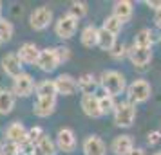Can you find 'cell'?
<instances>
[{
    "instance_id": "cell-1",
    "label": "cell",
    "mask_w": 161,
    "mask_h": 155,
    "mask_svg": "<svg viewBox=\"0 0 161 155\" xmlns=\"http://www.w3.org/2000/svg\"><path fill=\"white\" fill-rule=\"evenodd\" d=\"M98 83L103 89L105 94L116 97L119 94H123L127 85H125V76L119 70H103L102 76L98 78Z\"/></svg>"
},
{
    "instance_id": "cell-2",
    "label": "cell",
    "mask_w": 161,
    "mask_h": 155,
    "mask_svg": "<svg viewBox=\"0 0 161 155\" xmlns=\"http://www.w3.org/2000/svg\"><path fill=\"white\" fill-rule=\"evenodd\" d=\"M152 96V87L147 80H134V81L127 87V101L132 105L145 103Z\"/></svg>"
},
{
    "instance_id": "cell-3",
    "label": "cell",
    "mask_w": 161,
    "mask_h": 155,
    "mask_svg": "<svg viewBox=\"0 0 161 155\" xmlns=\"http://www.w3.org/2000/svg\"><path fill=\"white\" fill-rule=\"evenodd\" d=\"M114 125L119 128H130L134 125V119H136V105L129 103V101H121L116 103L114 108Z\"/></svg>"
},
{
    "instance_id": "cell-4",
    "label": "cell",
    "mask_w": 161,
    "mask_h": 155,
    "mask_svg": "<svg viewBox=\"0 0 161 155\" xmlns=\"http://www.w3.org/2000/svg\"><path fill=\"white\" fill-rule=\"evenodd\" d=\"M35 87H36V83L33 80V76L27 72H22L20 76L13 78L11 92L15 94V97H29L35 92Z\"/></svg>"
},
{
    "instance_id": "cell-5",
    "label": "cell",
    "mask_w": 161,
    "mask_h": 155,
    "mask_svg": "<svg viewBox=\"0 0 161 155\" xmlns=\"http://www.w3.org/2000/svg\"><path fill=\"white\" fill-rule=\"evenodd\" d=\"M53 22V9L47 6H40L29 15V25L35 31H44L47 29Z\"/></svg>"
},
{
    "instance_id": "cell-6",
    "label": "cell",
    "mask_w": 161,
    "mask_h": 155,
    "mask_svg": "<svg viewBox=\"0 0 161 155\" xmlns=\"http://www.w3.org/2000/svg\"><path fill=\"white\" fill-rule=\"evenodd\" d=\"M76 29H78V20H74L73 16H69L67 13L60 16L58 20H56V23H54V33H56V36L62 38V40L73 38Z\"/></svg>"
},
{
    "instance_id": "cell-7",
    "label": "cell",
    "mask_w": 161,
    "mask_h": 155,
    "mask_svg": "<svg viewBox=\"0 0 161 155\" xmlns=\"http://www.w3.org/2000/svg\"><path fill=\"white\" fill-rule=\"evenodd\" d=\"M36 67L42 72H54L58 69L60 63H58V58H56V52H54V47H47V49L40 51L36 59Z\"/></svg>"
},
{
    "instance_id": "cell-8",
    "label": "cell",
    "mask_w": 161,
    "mask_h": 155,
    "mask_svg": "<svg viewBox=\"0 0 161 155\" xmlns=\"http://www.w3.org/2000/svg\"><path fill=\"white\" fill-rule=\"evenodd\" d=\"M127 56L130 59V63L138 69H145L150 59H152V49L148 47H138V45H132L130 49L127 51Z\"/></svg>"
},
{
    "instance_id": "cell-9",
    "label": "cell",
    "mask_w": 161,
    "mask_h": 155,
    "mask_svg": "<svg viewBox=\"0 0 161 155\" xmlns=\"http://www.w3.org/2000/svg\"><path fill=\"white\" fill-rule=\"evenodd\" d=\"M54 144L60 152H65V153H71L76 150V135L71 128H60L58 133H56V141Z\"/></svg>"
},
{
    "instance_id": "cell-10",
    "label": "cell",
    "mask_w": 161,
    "mask_h": 155,
    "mask_svg": "<svg viewBox=\"0 0 161 155\" xmlns=\"http://www.w3.org/2000/svg\"><path fill=\"white\" fill-rule=\"evenodd\" d=\"M81 152H83V155H105L107 153V144L98 135H87L83 139V144H81Z\"/></svg>"
},
{
    "instance_id": "cell-11",
    "label": "cell",
    "mask_w": 161,
    "mask_h": 155,
    "mask_svg": "<svg viewBox=\"0 0 161 155\" xmlns=\"http://www.w3.org/2000/svg\"><path fill=\"white\" fill-rule=\"evenodd\" d=\"M2 69L11 78H16V76H20L24 72V65H22V61H20L16 52H8L2 58Z\"/></svg>"
},
{
    "instance_id": "cell-12",
    "label": "cell",
    "mask_w": 161,
    "mask_h": 155,
    "mask_svg": "<svg viewBox=\"0 0 161 155\" xmlns=\"http://www.w3.org/2000/svg\"><path fill=\"white\" fill-rule=\"evenodd\" d=\"M54 85H56V92L62 96H73L78 92V83L71 74H60L54 80Z\"/></svg>"
},
{
    "instance_id": "cell-13",
    "label": "cell",
    "mask_w": 161,
    "mask_h": 155,
    "mask_svg": "<svg viewBox=\"0 0 161 155\" xmlns=\"http://www.w3.org/2000/svg\"><path fill=\"white\" fill-rule=\"evenodd\" d=\"M56 110V97H36L33 105V114L36 117H49Z\"/></svg>"
},
{
    "instance_id": "cell-14",
    "label": "cell",
    "mask_w": 161,
    "mask_h": 155,
    "mask_svg": "<svg viewBox=\"0 0 161 155\" xmlns=\"http://www.w3.org/2000/svg\"><path fill=\"white\" fill-rule=\"evenodd\" d=\"M16 54H18L20 61H22V65H36L40 49L36 47V44H33V42H25V44L20 45V49H18Z\"/></svg>"
},
{
    "instance_id": "cell-15",
    "label": "cell",
    "mask_w": 161,
    "mask_h": 155,
    "mask_svg": "<svg viewBox=\"0 0 161 155\" xmlns=\"http://www.w3.org/2000/svg\"><path fill=\"white\" fill-rule=\"evenodd\" d=\"M134 15V4H132L130 0H118L114 2V6H112V16L118 18L121 23L129 22Z\"/></svg>"
},
{
    "instance_id": "cell-16",
    "label": "cell",
    "mask_w": 161,
    "mask_h": 155,
    "mask_svg": "<svg viewBox=\"0 0 161 155\" xmlns=\"http://www.w3.org/2000/svg\"><path fill=\"white\" fill-rule=\"evenodd\" d=\"M80 106H81V110H83V114H85L87 117H92V119L102 117L100 101H98V96H96V94H92V96H81Z\"/></svg>"
},
{
    "instance_id": "cell-17",
    "label": "cell",
    "mask_w": 161,
    "mask_h": 155,
    "mask_svg": "<svg viewBox=\"0 0 161 155\" xmlns=\"http://www.w3.org/2000/svg\"><path fill=\"white\" fill-rule=\"evenodd\" d=\"M134 148V141L130 135H116L110 142V152L114 155H129Z\"/></svg>"
},
{
    "instance_id": "cell-18",
    "label": "cell",
    "mask_w": 161,
    "mask_h": 155,
    "mask_svg": "<svg viewBox=\"0 0 161 155\" xmlns=\"http://www.w3.org/2000/svg\"><path fill=\"white\" fill-rule=\"evenodd\" d=\"M6 137L9 142H15V144H22L24 141H27V128L20 123L15 121L6 128Z\"/></svg>"
},
{
    "instance_id": "cell-19",
    "label": "cell",
    "mask_w": 161,
    "mask_h": 155,
    "mask_svg": "<svg viewBox=\"0 0 161 155\" xmlns=\"http://www.w3.org/2000/svg\"><path fill=\"white\" fill-rule=\"evenodd\" d=\"M76 83H78V90H80L83 96H92L96 92V89H98V78L96 76H92V74H81L80 78L76 80Z\"/></svg>"
},
{
    "instance_id": "cell-20",
    "label": "cell",
    "mask_w": 161,
    "mask_h": 155,
    "mask_svg": "<svg viewBox=\"0 0 161 155\" xmlns=\"http://www.w3.org/2000/svg\"><path fill=\"white\" fill-rule=\"evenodd\" d=\"M16 97L15 94L8 89H0V116H8L15 108Z\"/></svg>"
},
{
    "instance_id": "cell-21",
    "label": "cell",
    "mask_w": 161,
    "mask_h": 155,
    "mask_svg": "<svg viewBox=\"0 0 161 155\" xmlns=\"http://www.w3.org/2000/svg\"><path fill=\"white\" fill-rule=\"evenodd\" d=\"M80 42L83 47H87V49H92L98 45V27L96 25H87V27H83L80 34Z\"/></svg>"
},
{
    "instance_id": "cell-22",
    "label": "cell",
    "mask_w": 161,
    "mask_h": 155,
    "mask_svg": "<svg viewBox=\"0 0 161 155\" xmlns=\"http://www.w3.org/2000/svg\"><path fill=\"white\" fill-rule=\"evenodd\" d=\"M156 42V34H154L152 29H139L134 36V44L132 45H138V47H148L152 49V44Z\"/></svg>"
},
{
    "instance_id": "cell-23",
    "label": "cell",
    "mask_w": 161,
    "mask_h": 155,
    "mask_svg": "<svg viewBox=\"0 0 161 155\" xmlns=\"http://www.w3.org/2000/svg\"><path fill=\"white\" fill-rule=\"evenodd\" d=\"M35 92H36V97H56L58 96L54 80H44V81L36 83Z\"/></svg>"
},
{
    "instance_id": "cell-24",
    "label": "cell",
    "mask_w": 161,
    "mask_h": 155,
    "mask_svg": "<svg viewBox=\"0 0 161 155\" xmlns=\"http://www.w3.org/2000/svg\"><path fill=\"white\" fill-rule=\"evenodd\" d=\"M36 148L44 155H56V152H58V148H56V144H54V141H53L47 133H44V135L38 139Z\"/></svg>"
},
{
    "instance_id": "cell-25",
    "label": "cell",
    "mask_w": 161,
    "mask_h": 155,
    "mask_svg": "<svg viewBox=\"0 0 161 155\" xmlns=\"http://www.w3.org/2000/svg\"><path fill=\"white\" fill-rule=\"evenodd\" d=\"M114 44H116V36L110 34L109 31H105V29L100 27V29H98V47H100L102 51H110Z\"/></svg>"
},
{
    "instance_id": "cell-26",
    "label": "cell",
    "mask_w": 161,
    "mask_h": 155,
    "mask_svg": "<svg viewBox=\"0 0 161 155\" xmlns=\"http://www.w3.org/2000/svg\"><path fill=\"white\" fill-rule=\"evenodd\" d=\"M89 13V8L85 2H71V6L67 9V15L73 16L74 20H81V18H85Z\"/></svg>"
},
{
    "instance_id": "cell-27",
    "label": "cell",
    "mask_w": 161,
    "mask_h": 155,
    "mask_svg": "<svg viewBox=\"0 0 161 155\" xmlns=\"http://www.w3.org/2000/svg\"><path fill=\"white\" fill-rule=\"evenodd\" d=\"M13 34H15V25H13V22H9L6 18H0V42L2 44L9 42L13 38Z\"/></svg>"
},
{
    "instance_id": "cell-28",
    "label": "cell",
    "mask_w": 161,
    "mask_h": 155,
    "mask_svg": "<svg viewBox=\"0 0 161 155\" xmlns=\"http://www.w3.org/2000/svg\"><path fill=\"white\" fill-rule=\"evenodd\" d=\"M121 27H123V23L119 22L118 18H114L112 15H110V16H107V18L103 20V25H102V29L109 31L110 34H114V36H118V34H119V31H121Z\"/></svg>"
},
{
    "instance_id": "cell-29",
    "label": "cell",
    "mask_w": 161,
    "mask_h": 155,
    "mask_svg": "<svg viewBox=\"0 0 161 155\" xmlns=\"http://www.w3.org/2000/svg\"><path fill=\"white\" fill-rule=\"evenodd\" d=\"M98 101H100V110H102V116H107L110 112H114L116 108V101H114V97L109 96V94H103V96L98 97Z\"/></svg>"
},
{
    "instance_id": "cell-30",
    "label": "cell",
    "mask_w": 161,
    "mask_h": 155,
    "mask_svg": "<svg viewBox=\"0 0 161 155\" xmlns=\"http://www.w3.org/2000/svg\"><path fill=\"white\" fill-rule=\"evenodd\" d=\"M127 45L123 44V42H116V44L112 45V49L109 51V54L112 56L114 59H121L123 56H127Z\"/></svg>"
},
{
    "instance_id": "cell-31",
    "label": "cell",
    "mask_w": 161,
    "mask_h": 155,
    "mask_svg": "<svg viewBox=\"0 0 161 155\" xmlns=\"http://www.w3.org/2000/svg\"><path fill=\"white\" fill-rule=\"evenodd\" d=\"M54 52H56V58H58V63H60V65L71 59V49H69V47L58 45V47H54Z\"/></svg>"
},
{
    "instance_id": "cell-32",
    "label": "cell",
    "mask_w": 161,
    "mask_h": 155,
    "mask_svg": "<svg viewBox=\"0 0 161 155\" xmlns=\"http://www.w3.org/2000/svg\"><path fill=\"white\" fill-rule=\"evenodd\" d=\"M0 153L2 155H20V146L15 144V142H4L0 146Z\"/></svg>"
},
{
    "instance_id": "cell-33",
    "label": "cell",
    "mask_w": 161,
    "mask_h": 155,
    "mask_svg": "<svg viewBox=\"0 0 161 155\" xmlns=\"http://www.w3.org/2000/svg\"><path fill=\"white\" fill-rule=\"evenodd\" d=\"M44 135V130L40 128V126H33V128H29L27 130V141H31L35 146H36V142H38V139Z\"/></svg>"
},
{
    "instance_id": "cell-34",
    "label": "cell",
    "mask_w": 161,
    "mask_h": 155,
    "mask_svg": "<svg viewBox=\"0 0 161 155\" xmlns=\"http://www.w3.org/2000/svg\"><path fill=\"white\" fill-rule=\"evenodd\" d=\"M159 141H161V130H152V132H148V135H147V142H148L150 146H156Z\"/></svg>"
},
{
    "instance_id": "cell-35",
    "label": "cell",
    "mask_w": 161,
    "mask_h": 155,
    "mask_svg": "<svg viewBox=\"0 0 161 155\" xmlns=\"http://www.w3.org/2000/svg\"><path fill=\"white\" fill-rule=\"evenodd\" d=\"M18 146H20V155H33V152H35V144L31 141H24Z\"/></svg>"
},
{
    "instance_id": "cell-36",
    "label": "cell",
    "mask_w": 161,
    "mask_h": 155,
    "mask_svg": "<svg viewBox=\"0 0 161 155\" xmlns=\"http://www.w3.org/2000/svg\"><path fill=\"white\" fill-rule=\"evenodd\" d=\"M145 4L148 6V8H152L154 11H159L161 9V0H147Z\"/></svg>"
},
{
    "instance_id": "cell-37",
    "label": "cell",
    "mask_w": 161,
    "mask_h": 155,
    "mask_svg": "<svg viewBox=\"0 0 161 155\" xmlns=\"http://www.w3.org/2000/svg\"><path fill=\"white\" fill-rule=\"evenodd\" d=\"M154 23H156V27H158V29H161V9L154 13Z\"/></svg>"
},
{
    "instance_id": "cell-38",
    "label": "cell",
    "mask_w": 161,
    "mask_h": 155,
    "mask_svg": "<svg viewBox=\"0 0 161 155\" xmlns=\"http://www.w3.org/2000/svg\"><path fill=\"white\" fill-rule=\"evenodd\" d=\"M129 155H147V153H145V150H143V148H132V152Z\"/></svg>"
},
{
    "instance_id": "cell-39",
    "label": "cell",
    "mask_w": 161,
    "mask_h": 155,
    "mask_svg": "<svg viewBox=\"0 0 161 155\" xmlns=\"http://www.w3.org/2000/svg\"><path fill=\"white\" fill-rule=\"evenodd\" d=\"M33 155H44V153H42V152H40L36 146H35V152H33Z\"/></svg>"
},
{
    "instance_id": "cell-40",
    "label": "cell",
    "mask_w": 161,
    "mask_h": 155,
    "mask_svg": "<svg viewBox=\"0 0 161 155\" xmlns=\"http://www.w3.org/2000/svg\"><path fill=\"white\" fill-rule=\"evenodd\" d=\"M0 18H2V2H0Z\"/></svg>"
},
{
    "instance_id": "cell-41",
    "label": "cell",
    "mask_w": 161,
    "mask_h": 155,
    "mask_svg": "<svg viewBox=\"0 0 161 155\" xmlns=\"http://www.w3.org/2000/svg\"><path fill=\"white\" fill-rule=\"evenodd\" d=\"M152 155H161V152H156V153H152Z\"/></svg>"
},
{
    "instance_id": "cell-42",
    "label": "cell",
    "mask_w": 161,
    "mask_h": 155,
    "mask_svg": "<svg viewBox=\"0 0 161 155\" xmlns=\"http://www.w3.org/2000/svg\"><path fill=\"white\" fill-rule=\"evenodd\" d=\"M0 45H2V42H0Z\"/></svg>"
},
{
    "instance_id": "cell-43",
    "label": "cell",
    "mask_w": 161,
    "mask_h": 155,
    "mask_svg": "<svg viewBox=\"0 0 161 155\" xmlns=\"http://www.w3.org/2000/svg\"><path fill=\"white\" fill-rule=\"evenodd\" d=\"M0 146H2V144H0Z\"/></svg>"
},
{
    "instance_id": "cell-44",
    "label": "cell",
    "mask_w": 161,
    "mask_h": 155,
    "mask_svg": "<svg viewBox=\"0 0 161 155\" xmlns=\"http://www.w3.org/2000/svg\"><path fill=\"white\" fill-rule=\"evenodd\" d=\"M0 155H2V153H0Z\"/></svg>"
}]
</instances>
